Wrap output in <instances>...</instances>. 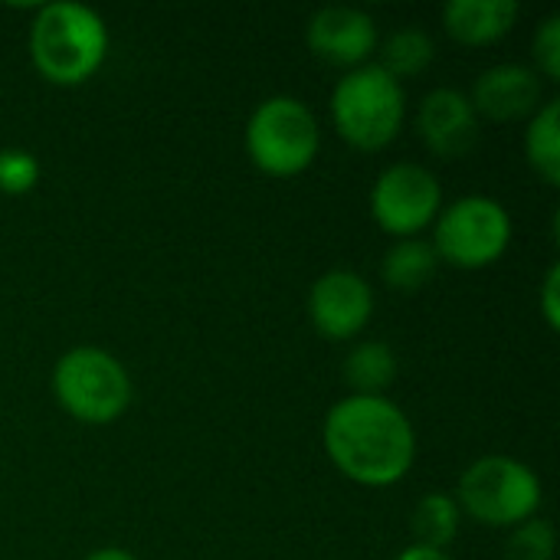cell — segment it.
I'll return each instance as SVG.
<instances>
[{
  "label": "cell",
  "mask_w": 560,
  "mask_h": 560,
  "mask_svg": "<svg viewBox=\"0 0 560 560\" xmlns=\"http://www.w3.org/2000/svg\"><path fill=\"white\" fill-rule=\"evenodd\" d=\"M322 440L331 466L364 489L397 486L417 459L413 423L387 397H341L325 417Z\"/></svg>",
  "instance_id": "cell-1"
},
{
  "label": "cell",
  "mask_w": 560,
  "mask_h": 560,
  "mask_svg": "<svg viewBox=\"0 0 560 560\" xmlns=\"http://www.w3.org/2000/svg\"><path fill=\"white\" fill-rule=\"evenodd\" d=\"M108 56L105 20L75 0H56L36 7L30 26V59L36 72L62 89L89 82Z\"/></svg>",
  "instance_id": "cell-2"
},
{
  "label": "cell",
  "mask_w": 560,
  "mask_h": 560,
  "mask_svg": "<svg viewBox=\"0 0 560 560\" xmlns=\"http://www.w3.org/2000/svg\"><path fill=\"white\" fill-rule=\"evenodd\" d=\"M407 92L377 62L351 69L331 92V121L341 141L358 151H384L404 128Z\"/></svg>",
  "instance_id": "cell-3"
},
{
  "label": "cell",
  "mask_w": 560,
  "mask_h": 560,
  "mask_svg": "<svg viewBox=\"0 0 560 560\" xmlns=\"http://www.w3.org/2000/svg\"><path fill=\"white\" fill-rule=\"evenodd\" d=\"M246 154L269 177H295L308 171L322 148L315 112L295 95L262 98L246 121Z\"/></svg>",
  "instance_id": "cell-4"
},
{
  "label": "cell",
  "mask_w": 560,
  "mask_h": 560,
  "mask_svg": "<svg viewBox=\"0 0 560 560\" xmlns=\"http://www.w3.org/2000/svg\"><path fill=\"white\" fill-rule=\"evenodd\" d=\"M453 499L459 512L489 528H518L538 515L545 489L528 463L512 456H482L459 476Z\"/></svg>",
  "instance_id": "cell-5"
},
{
  "label": "cell",
  "mask_w": 560,
  "mask_h": 560,
  "mask_svg": "<svg viewBox=\"0 0 560 560\" xmlns=\"http://www.w3.org/2000/svg\"><path fill=\"white\" fill-rule=\"evenodd\" d=\"M52 397L72 420L108 427L131 404V377L115 354L102 348H72L52 368Z\"/></svg>",
  "instance_id": "cell-6"
},
{
  "label": "cell",
  "mask_w": 560,
  "mask_h": 560,
  "mask_svg": "<svg viewBox=\"0 0 560 560\" xmlns=\"http://www.w3.org/2000/svg\"><path fill=\"white\" fill-rule=\"evenodd\" d=\"M440 266H456L466 272L499 262L512 246V213L505 203L486 194H469L440 210L430 240Z\"/></svg>",
  "instance_id": "cell-7"
},
{
  "label": "cell",
  "mask_w": 560,
  "mask_h": 560,
  "mask_svg": "<svg viewBox=\"0 0 560 560\" xmlns=\"http://www.w3.org/2000/svg\"><path fill=\"white\" fill-rule=\"evenodd\" d=\"M440 210L443 187L436 174L423 164H390L371 187V217L384 233L397 240H413L423 230H430Z\"/></svg>",
  "instance_id": "cell-8"
},
{
  "label": "cell",
  "mask_w": 560,
  "mask_h": 560,
  "mask_svg": "<svg viewBox=\"0 0 560 560\" xmlns=\"http://www.w3.org/2000/svg\"><path fill=\"white\" fill-rule=\"evenodd\" d=\"M374 315V289L351 269H331L315 279L308 292L312 328L328 341L358 338Z\"/></svg>",
  "instance_id": "cell-9"
},
{
  "label": "cell",
  "mask_w": 560,
  "mask_h": 560,
  "mask_svg": "<svg viewBox=\"0 0 560 560\" xmlns=\"http://www.w3.org/2000/svg\"><path fill=\"white\" fill-rule=\"evenodd\" d=\"M308 49L338 69H361L381 46V33L371 13L358 7H322L305 26Z\"/></svg>",
  "instance_id": "cell-10"
},
{
  "label": "cell",
  "mask_w": 560,
  "mask_h": 560,
  "mask_svg": "<svg viewBox=\"0 0 560 560\" xmlns=\"http://www.w3.org/2000/svg\"><path fill=\"white\" fill-rule=\"evenodd\" d=\"M417 131L436 158L456 161L479 144V115L466 92L443 85L423 95L417 112Z\"/></svg>",
  "instance_id": "cell-11"
},
{
  "label": "cell",
  "mask_w": 560,
  "mask_h": 560,
  "mask_svg": "<svg viewBox=\"0 0 560 560\" xmlns=\"http://www.w3.org/2000/svg\"><path fill=\"white\" fill-rule=\"evenodd\" d=\"M469 102H472L476 115L492 118V121L532 118L545 105L541 75L532 66H522V62L492 66L472 82Z\"/></svg>",
  "instance_id": "cell-12"
},
{
  "label": "cell",
  "mask_w": 560,
  "mask_h": 560,
  "mask_svg": "<svg viewBox=\"0 0 560 560\" xmlns=\"http://www.w3.org/2000/svg\"><path fill=\"white\" fill-rule=\"evenodd\" d=\"M518 0H450L443 7L446 33L463 46H492L515 30Z\"/></svg>",
  "instance_id": "cell-13"
},
{
  "label": "cell",
  "mask_w": 560,
  "mask_h": 560,
  "mask_svg": "<svg viewBox=\"0 0 560 560\" xmlns=\"http://www.w3.org/2000/svg\"><path fill=\"white\" fill-rule=\"evenodd\" d=\"M397 351L387 341H361L348 351L341 377L358 397H384V390L397 381Z\"/></svg>",
  "instance_id": "cell-14"
},
{
  "label": "cell",
  "mask_w": 560,
  "mask_h": 560,
  "mask_svg": "<svg viewBox=\"0 0 560 560\" xmlns=\"http://www.w3.org/2000/svg\"><path fill=\"white\" fill-rule=\"evenodd\" d=\"M436 269H440V259H436L433 246L420 236L397 240L381 262V276H384L387 289L404 292V295L420 292L436 276Z\"/></svg>",
  "instance_id": "cell-15"
},
{
  "label": "cell",
  "mask_w": 560,
  "mask_h": 560,
  "mask_svg": "<svg viewBox=\"0 0 560 560\" xmlns=\"http://www.w3.org/2000/svg\"><path fill=\"white\" fill-rule=\"evenodd\" d=\"M525 158L535 167V174L558 187L560 184V102L548 98L532 118L525 131Z\"/></svg>",
  "instance_id": "cell-16"
},
{
  "label": "cell",
  "mask_w": 560,
  "mask_h": 560,
  "mask_svg": "<svg viewBox=\"0 0 560 560\" xmlns=\"http://www.w3.org/2000/svg\"><path fill=\"white\" fill-rule=\"evenodd\" d=\"M433 56H436V43L423 26H400L384 39L377 66L387 75H394L397 82H404V79H413V75L427 72Z\"/></svg>",
  "instance_id": "cell-17"
},
{
  "label": "cell",
  "mask_w": 560,
  "mask_h": 560,
  "mask_svg": "<svg viewBox=\"0 0 560 560\" xmlns=\"http://www.w3.org/2000/svg\"><path fill=\"white\" fill-rule=\"evenodd\" d=\"M459 522H463V512L456 505L453 495L446 492H430L417 502L413 509V545H423V548H433V551H446L456 535H459Z\"/></svg>",
  "instance_id": "cell-18"
},
{
  "label": "cell",
  "mask_w": 560,
  "mask_h": 560,
  "mask_svg": "<svg viewBox=\"0 0 560 560\" xmlns=\"http://www.w3.org/2000/svg\"><path fill=\"white\" fill-rule=\"evenodd\" d=\"M555 548H558L555 525L535 515L522 522L518 528H512L505 541V560H555Z\"/></svg>",
  "instance_id": "cell-19"
},
{
  "label": "cell",
  "mask_w": 560,
  "mask_h": 560,
  "mask_svg": "<svg viewBox=\"0 0 560 560\" xmlns=\"http://www.w3.org/2000/svg\"><path fill=\"white\" fill-rule=\"evenodd\" d=\"M39 180V161L26 148H0V194H30Z\"/></svg>",
  "instance_id": "cell-20"
},
{
  "label": "cell",
  "mask_w": 560,
  "mask_h": 560,
  "mask_svg": "<svg viewBox=\"0 0 560 560\" xmlns=\"http://www.w3.org/2000/svg\"><path fill=\"white\" fill-rule=\"evenodd\" d=\"M532 52H535V72L548 82L560 79V13H551L541 20L535 39H532Z\"/></svg>",
  "instance_id": "cell-21"
},
{
  "label": "cell",
  "mask_w": 560,
  "mask_h": 560,
  "mask_svg": "<svg viewBox=\"0 0 560 560\" xmlns=\"http://www.w3.org/2000/svg\"><path fill=\"white\" fill-rule=\"evenodd\" d=\"M560 266L555 262L548 272H545V282H541V315H545V322H548V328L551 331H558L560 328Z\"/></svg>",
  "instance_id": "cell-22"
},
{
  "label": "cell",
  "mask_w": 560,
  "mask_h": 560,
  "mask_svg": "<svg viewBox=\"0 0 560 560\" xmlns=\"http://www.w3.org/2000/svg\"><path fill=\"white\" fill-rule=\"evenodd\" d=\"M397 560H453L450 558V551H433V548H423V545H410V548H404Z\"/></svg>",
  "instance_id": "cell-23"
},
{
  "label": "cell",
  "mask_w": 560,
  "mask_h": 560,
  "mask_svg": "<svg viewBox=\"0 0 560 560\" xmlns=\"http://www.w3.org/2000/svg\"><path fill=\"white\" fill-rule=\"evenodd\" d=\"M85 560H138L131 551H125V548H98V551H92Z\"/></svg>",
  "instance_id": "cell-24"
}]
</instances>
